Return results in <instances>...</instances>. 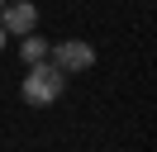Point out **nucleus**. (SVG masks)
<instances>
[{
	"instance_id": "20e7f679",
	"label": "nucleus",
	"mask_w": 157,
	"mask_h": 152,
	"mask_svg": "<svg viewBox=\"0 0 157 152\" xmlns=\"http://www.w3.org/2000/svg\"><path fill=\"white\" fill-rule=\"evenodd\" d=\"M48 52H52V43H48V38H33V33H24V43H19V57H24L29 66L48 62Z\"/></svg>"
},
{
	"instance_id": "f257e3e1",
	"label": "nucleus",
	"mask_w": 157,
	"mask_h": 152,
	"mask_svg": "<svg viewBox=\"0 0 157 152\" xmlns=\"http://www.w3.org/2000/svg\"><path fill=\"white\" fill-rule=\"evenodd\" d=\"M62 90H67V76H62L52 62L29 66V76H24V100H29V104H52Z\"/></svg>"
},
{
	"instance_id": "f03ea898",
	"label": "nucleus",
	"mask_w": 157,
	"mask_h": 152,
	"mask_svg": "<svg viewBox=\"0 0 157 152\" xmlns=\"http://www.w3.org/2000/svg\"><path fill=\"white\" fill-rule=\"evenodd\" d=\"M48 62L57 66L62 76H76V71H90V66H95V48H90L86 38H62V43H52Z\"/></svg>"
},
{
	"instance_id": "7ed1b4c3",
	"label": "nucleus",
	"mask_w": 157,
	"mask_h": 152,
	"mask_svg": "<svg viewBox=\"0 0 157 152\" xmlns=\"http://www.w3.org/2000/svg\"><path fill=\"white\" fill-rule=\"evenodd\" d=\"M0 28H5V33H33V28H38V5H33V0H5V5H0Z\"/></svg>"
},
{
	"instance_id": "39448f33",
	"label": "nucleus",
	"mask_w": 157,
	"mask_h": 152,
	"mask_svg": "<svg viewBox=\"0 0 157 152\" xmlns=\"http://www.w3.org/2000/svg\"><path fill=\"white\" fill-rule=\"evenodd\" d=\"M5 38H10V33H5V28H0V52H5Z\"/></svg>"
},
{
	"instance_id": "423d86ee",
	"label": "nucleus",
	"mask_w": 157,
	"mask_h": 152,
	"mask_svg": "<svg viewBox=\"0 0 157 152\" xmlns=\"http://www.w3.org/2000/svg\"><path fill=\"white\" fill-rule=\"evenodd\" d=\"M0 5H5V0H0Z\"/></svg>"
}]
</instances>
